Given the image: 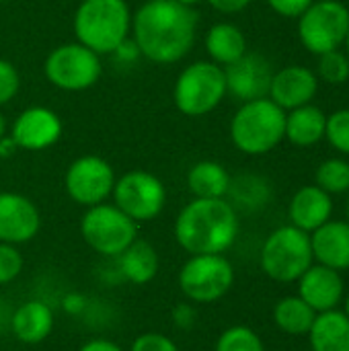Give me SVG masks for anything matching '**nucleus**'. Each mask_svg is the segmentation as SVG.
<instances>
[{
	"instance_id": "obj_15",
	"label": "nucleus",
	"mask_w": 349,
	"mask_h": 351,
	"mask_svg": "<svg viewBox=\"0 0 349 351\" xmlns=\"http://www.w3.org/2000/svg\"><path fill=\"white\" fill-rule=\"evenodd\" d=\"M298 296L319 315L339 308L346 298V282L339 271L313 263L298 278Z\"/></svg>"
},
{
	"instance_id": "obj_3",
	"label": "nucleus",
	"mask_w": 349,
	"mask_h": 351,
	"mask_svg": "<svg viewBox=\"0 0 349 351\" xmlns=\"http://www.w3.org/2000/svg\"><path fill=\"white\" fill-rule=\"evenodd\" d=\"M132 14L125 0H82L74 14L78 43L95 53H113L128 39Z\"/></svg>"
},
{
	"instance_id": "obj_22",
	"label": "nucleus",
	"mask_w": 349,
	"mask_h": 351,
	"mask_svg": "<svg viewBox=\"0 0 349 351\" xmlns=\"http://www.w3.org/2000/svg\"><path fill=\"white\" fill-rule=\"evenodd\" d=\"M309 341L313 351H349V317L339 308L319 313Z\"/></svg>"
},
{
	"instance_id": "obj_41",
	"label": "nucleus",
	"mask_w": 349,
	"mask_h": 351,
	"mask_svg": "<svg viewBox=\"0 0 349 351\" xmlns=\"http://www.w3.org/2000/svg\"><path fill=\"white\" fill-rule=\"evenodd\" d=\"M177 2H181V4H185V6H195V4L202 2V0H177Z\"/></svg>"
},
{
	"instance_id": "obj_1",
	"label": "nucleus",
	"mask_w": 349,
	"mask_h": 351,
	"mask_svg": "<svg viewBox=\"0 0 349 351\" xmlns=\"http://www.w3.org/2000/svg\"><path fill=\"white\" fill-rule=\"evenodd\" d=\"M197 12L177 0H148L134 16V43L154 64H173L195 43Z\"/></svg>"
},
{
	"instance_id": "obj_12",
	"label": "nucleus",
	"mask_w": 349,
	"mask_h": 351,
	"mask_svg": "<svg viewBox=\"0 0 349 351\" xmlns=\"http://www.w3.org/2000/svg\"><path fill=\"white\" fill-rule=\"evenodd\" d=\"M115 173L111 165L95 154L76 158L66 171V193L78 206H99L103 204L115 187Z\"/></svg>"
},
{
	"instance_id": "obj_33",
	"label": "nucleus",
	"mask_w": 349,
	"mask_h": 351,
	"mask_svg": "<svg viewBox=\"0 0 349 351\" xmlns=\"http://www.w3.org/2000/svg\"><path fill=\"white\" fill-rule=\"evenodd\" d=\"M130 351H181L179 346L163 335V333H156V331H148V333H142L138 335L134 341H132V348Z\"/></svg>"
},
{
	"instance_id": "obj_23",
	"label": "nucleus",
	"mask_w": 349,
	"mask_h": 351,
	"mask_svg": "<svg viewBox=\"0 0 349 351\" xmlns=\"http://www.w3.org/2000/svg\"><path fill=\"white\" fill-rule=\"evenodd\" d=\"M117 259V267L123 280H128L130 284L136 286H144L150 284L156 274H158V253L156 249L146 243L136 239Z\"/></svg>"
},
{
	"instance_id": "obj_9",
	"label": "nucleus",
	"mask_w": 349,
	"mask_h": 351,
	"mask_svg": "<svg viewBox=\"0 0 349 351\" xmlns=\"http://www.w3.org/2000/svg\"><path fill=\"white\" fill-rule=\"evenodd\" d=\"M349 31V8L339 2L315 0L298 16V37L300 43L311 53H327L339 49L346 43Z\"/></svg>"
},
{
	"instance_id": "obj_14",
	"label": "nucleus",
	"mask_w": 349,
	"mask_h": 351,
	"mask_svg": "<svg viewBox=\"0 0 349 351\" xmlns=\"http://www.w3.org/2000/svg\"><path fill=\"white\" fill-rule=\"evenodd\" d=\"M41 228V216L37 206L14 191L0 193V243L25 245L37 237Z\"/></svg>"
},
{
	"instance_id": "obj_34",
	"label": "nucleus",
	"mask_w": 349,
	"mask_h": 351,
	"mask_svg": "<svg viewBox=\"0 0 349 351\" xmlns=\"http://www.w3.org/2000/svg\"><path fill=\"white\" fill-rule=\"evenodd\" d=\"M21 86V76L16 72V68L0 58V105L10 103Z\"/></svg>"
},
{
	"instance_id": "obj_27",
	"label": "nucleus",
	"mask_w": 349,
	"mask_h": 351,
	"mask_svg": "<svg viewBox=\"0 0 349 351\" xmlns=\"http://www.w3.org/2000/svg\"><path fill=\"white\" fill-rule=\"evenodd\" d=\"M226 195H230V204L234 210L259 212L272 199V185L267 183V179L259 175L245 173L239 175L237 179H230V187Z\"/></svg>"
},
{
	"instance_id": "obj_46",
	"label": "nucleus",
	"mask_w": 349,
	"mask_h": 351,
	"mask_svg": "<svg viewBox=\"0 0 349 351\" xmlns=\"http://www.w3.org/2000/svg\"><path fill=\"white\" fill-rule=\"evenodd\" d=\"M0 2H4V0H0Z\"/></svg>"
},
{
	"instance_id": "obj_31",
	"label": "nucleus",
	"mask_w": 349,
	"mask_h": 351,
	"mask_svg": "<svg viewBox=\"0 0 349 351\" xmlns=\"http://www.w3.org/2000/svg\"><path fill=\"white\" fill-rule=\"evenodd\" d=\"M325 138L337 152L349 154V109H339L327 117Z\"/></svg>"
},
{
	"instance_id": "obj_20",
	"label": "nucleus",
	"mask_w": 349,
	"mask_h": 351,
	"mask_svg": "<svg viewBox=\"0 0 349 351\" xmlns=\"http://www.w3.org/2000/svg\"><path fill=\"white\" fill-rule=\"evenodd\" d=\"M10 329L21 343L37 346L49 337L53 329V313L49 304L41 300H27L12 313Z\"/></svg>"
},
{
	"instance_id": "obj_11",
	"label": "nucleus",
	"mask_w": 349,
	"mask_h": 351,
	"mask_svg": "<svg viewBox=\"0 0 349 351\" xmlns=\"http://www.w3.org/2000/svg\"><path fill=\"white\" fill-rule=\"evenodd\" d=\"M115 206L134 222H150L160 216L167 206L165 183L148 171H130L115 181Z\"/></svg>"
},
{
	"instance_id": "obj_44",
	"label": "nucleus",
	"mask_w": 349,
	"mask_h": 351,
	"mask_svg": "<svg viewBox=\"0 0 349 351\" xmlns=\"http://www.w3.org/2000/svg\"><path fill=\"white\" fill-rule=\"evenodd\" d=\"M348 222H349V204H348Z\"/></svg>"
},
{
	"instance_id": "obj_16",
	"label": "nucleus",
	"mask_w": 349,
	"mask_h": 351,
	"mask_svg": "<svg viewBox=\"0 0 349 351\" xmlns=\"http://www.w3.org/2000/svg\"><path fill=\"white\" fill-rule=\"evenodd\" d=\"M62 136L60 117L47 107H29L12 123L10 138L23 150H45Z\"/></svg>"
},
{
	"instance_id": "obj_5",
	"label": "nucleus",
	"mask_w": 349,
	"mask_h": 351,
	"mask_svg": "<svg viewBox=\"0 0 349 351\" xmlns=\"http://www.w3.org/2000/svg\"><path fill=\"white\" fill-rule=\"evenodd\" d=\"M259 263L263 274L274 282H298V278L315 263L311 234L292 224L276 228L261 247Z\"/></svg>"
},
{
	"instance_id": "obj_37",
	"label": "nucleus",
	"mask_w": 349,
	"mask_h": 351,
	"mask_svg": "<svg viewBox=\"0 0 349 351\" xmlns=\"http://www.w3.org/2000/svg\"><path fill=\"white\" fill-rule=\"evenodd\" d=\"M212 8H216L218 12H226V14H232V12H241L245 10L253 0H208Z\"/></svg>"
},
{
	"instance_id": "obj_26",
	"label": "nucleus",
	"mask_w": 349,
	"mask_h": 351,
	"mask_svg": "<svg viewBox=\"0 0 349 351\" xmlns=\"http://www.w3.org/2000/svg\"><path fill=\"white\" fill-rule=\"evenodd\" d=\"M317 319V313L296 294V296H284L274 306V323L276 327L292 337L309 335L313 323Z\"/></svg>"
},
{
	"instance_id": "obj_10",
	"label": "nucleus",
	"mask_w": 349,
	"mask_h": 351,
	"mask_svg": "<svg viewBox=\"0 0 349 351\" xmlns=\"http://www.w3.org/2000/svg\"><path fill=\"white\" fill-rule=\"evenodd\" d=\"M43 72L56 88L78 93L91 88L99 80L101 60L99 53L82 43H64L45 58Z\"/></svg>"
},
{
	"instance_id": "obj_17",
	"label": "nucleus",
	"mask_w": 349,
	"mask_h": 351,
	"mask_svg": "<svg viewBox=\"0 0 349 351\" xmlns=\"http://www.w3.org/2000/svg\"><path fill=\"white\" fill-rule=\"evenodd\" d=\"M319 90V76L306 66H286L274 72L269 84V99L284 111L313 103Z\"/></svg>"
},
{
	"instance_id": "obj_4",
	"label": "nucleus",
	"mask_w": 349,
	"mask_h": 351,
	"mask_svg": "<svg viewBox=\"0 0 349 351\" xmlns=\"http://www.w3.org/2000/svg\"><path fill=\"white\" fill-rule=\"evenodd\" d=\"M230 138L243 154H267L286 138V111L269 97L247 101L230 121Z\"/></svg>"
},
{
	"instance_id": "obj_29",
	"label": "nucleus",
	"mask_w": 349,
	"mask_h": 351,
	"mask_svg": "<svg viewBox=\"0 0 349 351\" xmlns=\"http://www.w3.org/2000/svg\"><path fill=\"white\" fill-rule=\"evenodd\" d=\"M214 351H265V343L251 327L234 325L220 333Z\"/></svg>"
},
{
	"instance_id": "obj_19",
	"label": "nucleus",
	"mask_w": 349,
	"mask_h": 351,
	"mask_svg": "<svg viewBox=\"0 0 349 351\" xmlns=\"http://www.w3.org/2000/svg\"><path fill=\"white\" fill-rule=\"evenodd\" d=\"M331 214H333V199L319 185L300 187L292 195L290 206H288L290 224L309 234L315 232L325 222H329Z\"/></svg>"
},
{
	"instance_id": "obj_39",
	"label": "nucleus",
	"mask_w": 349,
	"mask_h": 351,
	"mask_svg": "<svg viewBox=\"0 0 349 351\" xmlns=\"http://www.w3.org/2000/svg\"><path fill=\"white\" fill-rule=\"evenodd\" d=\"M16 144H14V140L10 138V136H2L0 138V156L2 158H8V156H12L14 152H16Z\"/></svg>"
},
{
	"instance_id": "obj_18",
	"label": "nucleus",
	"mask_w": 349,
	"mask_h": 351,
	"mask_svg": "<svg viewBox=\"0 0 349 351\" xmlns=\"http://www.w3.org/2000/svg\"><path fill=\"white\" fill-rule=\"evenodd\" d=\"M311 247L315 263L335 271L349 269V222L329 220L311 232Z\"/></svg>"
},
{
	"instance_id": "obj_42",
	"label": "nucleus",
	"mask_w": 349,
	"mask_h": 351,
	"mask_svg": "<svg viewBox=\"0 0 349 351\" xmlns=\"http://www.w3.org/2000/svg\"><path fill=\"white\" fill-rule=\"evenodd\" d=\"M344 300H346V306H344V313H346V315H348V317H349V294H348V296H346V298H344Z\"/></svg>"
},
{
	"instance_id": "obj_25",
	"label": "nucleus",
	"mask_w": 349,
	"mask_h": 351,
	"mask_svg": "<svg viewBox=\"0 0 349 351\" xmlns=\"http://www.w3.org/2000/svg\"><path fill=\"white\" fill-rule=\"evenodd\" d=\"M228 171L216 160H202L193 165L187 173V187L195 197L202 199H218L226 197L230 187Z\"/></svg>"
},
{
	"instance_id": "obj_38",
	"label": "nucleus",
	"mask_w": 349,
	"mask_h": 351,
	"mask_svg": "<svg viewBox=\"0 0 349 351\" xmlns=\"http://www.w3.org/2000/svg\"><path fill=\"white\" fill-rule=\"evenodd\" d=\"M78 351H123V350H121L115 341H109V339H101V337H97V339H91V341H86V343H82Z\"/></svg>"
},
{
	"instance_id": "obj_43",
	"label": "nucleus",
	"mask_w": 349,
	"mask_h": 351,
	"mask_svg": "<svg viewBox=\"0 0 349 351\" xmlns=\"http://www.w3.org/2000/svg\"><path fill=\"white\" fill-rule=\"evenodd\" d=\"M346 47H348V58H349V31H348V37H346Z\"/></svg>"
},
{
	"instance_id": "obj_21",
	"label": "nucleus",
	"mask_w": 349,
	"mask_h": 351,
	"mask_svg": "<svg viewBox=\"0 0 349 351\" xmlns=\"http://www.w3.org/2000/svg\"><path fill=\"white\" fill-rule=\"evenodd\" d=\"M325 128L327 115L313 103L296 107L290 113H286V138L298 148L319 144L325 138Z\"/></svg>"
},
{
	"instance_id": "obj_36",
	"label": "nucleus",
	"mask_w": 349,
	"mask_h": 351,
	"mask_svg": "<svg viewBox=\"0 0 349 351\" xmlns=\"http://www.w3.org/2000/svg\"><path fill=\"white\" fill-rule=\"evenodd\" d=\"M171 319H173V325L181 331H189L193 329L195 321H197V311L191 302H181L173 308L171 313Z\"/></svg>"
},
{
	"instance_id": "obj_24",
	"label": "nucleus",
	"mask_w": 349,
	"mask_h": 351,
	"mask_svg": "<svg viewBox=\"0 0 349 351\" xmlns=\"http://www.w3.org/2000/svg\"><path fill=\"white\" fill-rule=\"evenodd\" d=\"M206 49L214 64L228 66L247 53V39L237 25L216 23L206 35Z\"/></svg>"
},
{
	"instance_id": "obj_32",
	"label": "nucleus",
	"mask_w": 349,
	"mask_h": 351,
	"mask_svg": "<svg viewBox=\"0 0 349 351\" xmlns=\"http://www.w3.org/2000/svg\"><path fill=\"white\" fill-rule=\"evenodd\" d=\"M23 265L25 261H23L19 247L0 243V286L14 282L21 276Z\"/></svg>"
},
{
	"instance_id": "obj_28",
	"label": "nucleus",
	"mask_w": 349,
	"mask_h": 351,
	"mask_svg": "<svg viewBox=\"0 0 349 351\" xmlns=\"http://www.w3.org/2000/svg\"><path fill=\"white\" fill-rule=\"evenodd\" d=\"M315 185H319L329 195L349 191V162L344 158H327L319 165L315 175Z\"/></svg>"
},
{
	"instance_id": "obj_30",
	"label": "nucleus",
	"mask_w": 349,
	"mask_h": 351,
	"mask_svg": "<svg viewBox=\"0 0 349 351\" xmlns=\"http://www.w3.org/2000/svg\"><path fill=\"white\" fill-rule=\"evenodd\" d=\"M317 76L323 78L327 84H346L349 80V58L348 53L333 49L319 56Z\"/></svg>"
},
{
	"instance_id": "obj_40",
	"label": "nucleus",
	"mask_w": 349,
	"mask_h": 351,
	"mask_svg": "<svg viewBox=\"0 0 349 351\" xmlns=\"http://www.w3.org/2000/svg\"><path fill=\"white\" fill-rule=\"evenodd\" d=\"M4 132H6V123H4V117H2V113H0V138L4 136Z\"/></svg>"
},
{
	"instance_id": "obj_6",
	"label": "nucleus",
	"mask_w": 349,
	"mask_h": 351,
	"mask_svg": "<svg viewBox=\"0 0 349 351\" xmlns=\"http://www.w3.org/2000/svg\"><path fill=\"white\" fill-rule=\"evenodd\" d=\"M226 95L224 68L214 62H195L187 66L173 90L177 109L187 117H202L214 111Z\"/></svg>"
},
{
	"instance_id": "obj_35",
	"label": "nucleus",
	"mask_w": 349,
	"mask_h": 351,
	"mask_svg": "<svg viewBox=\"0 0 349 351\" xmlns=\"http://www.w3.org/2000/svg\"><path fill=\"white\" fill-rule=\"evenodd\" d=\"M315 0H267L274 12L288 16V19H298Z\"/></svg>"
},
{
	"instance_id": "obj_2",
	"label": "nucleus",
	"mask_w": 349,
	"mask_h": 351,
	"mask_svg": "<svg viewBox=\"0 0 349 351\" xmlns=\"http://www.w3.org/2000/svg\"><path fill=\"white\" fill-rule=\"evenodd\" d=\"M241 230L239 214L224 197L189 202L175 220V241L189 255H224Z\"/></svg>"
},
{
	"instance_id": "obj_7",
	"label": "nucleus",
	"mask_w": 349,
	"mask_h": 351,
	"mask_svg": "<svg viewBox=\"0 0 349 351\" xmlns=\"http://www.w3.org/2000/svg\"><path fill=\"white\" fill-rule=\"evenodd\" d=\"M179 290L193 304L222 300L234 286V267L224 255H191L179 269Z\"/></svg>"
},
{
	"instance_id": "obj_45",
	"label": "nucleus",
	"mask_w": 349,
	"mask_h": 351,
	"mask_svg": "<svg viewBox=\"0 0 349 351\" xmlns=\"http://www.w3.org/2000/svg\"><path fill=\"white\" fill-rule=\"evenodd\" d=\"M321 2H331V0H321Z\"/></svg>"
},
{
	"instance_id": "obj_8",
	"label": "nucleus",
	"mask_w": 349,
	"mask_h": 351,
	"mask_svg": "<svg viewBox=\"0 0 349 351\" xmlns=\"http://www.w3.org/2000/svg\"><path fill=\"white\" fill-rule=\"evenodd\" d=\"M80 234L95 253L115 259L138 239V222L125 216L115 204L103 202L84 212Z\"/></svg>"
},
{
	"instance_id": "obj_13",
	"label": "nucleus",
	"mask_w": 349,
	"mask_h": 351,
	"mask_svg": "<svg viewBox=\"0 0 349 351\" xmlns=\"http://www.w3.org/2000/svg\"><path fill=\"white\" fill-rule=\"evenodd\" d=\"M224 76L226 93L247 103L269 95L274 70L269 60H265L261 53H245L243 58L224 68Z\"/></svg>"
}]
</instances>
